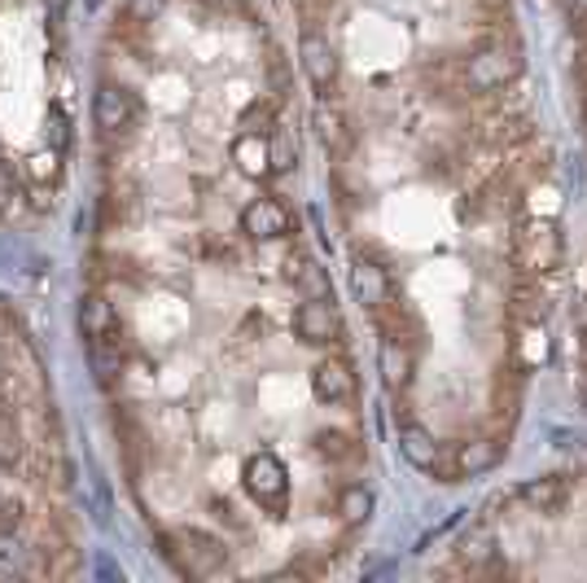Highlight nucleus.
Returning a JSON list of instances; mask_svg holds the SVG:
<instances>
[{
    "label": "nucleus",
    "instance_id": "obj_1",
    "mask_svg": "<svg viewBox=\"0 0 587 583\" xmlns=\"http://www.w3.org/2000/svg\"><path fill=\"white\" fill-rule=\"evenodd\" d=\"M162 553H167V562H171L180 575H193V580L220 575L223 562H228V549H223L211 531H198V526L167 531V535H162Z\"/></svg>",
    "mask_w": 587,
    "mask_h": 583
},
{
    "label": "nucleus",
    "instance_id": "obj_2",
    "mask_svg": "<svg viewBox=\"0 0 587 583\" xmlns=\"http://www.w3.org/2000/svg\"><path fill=\"white\" fill-rule=\"evenodd\" d=\"M561 255H566V241H561L557 219L530 216V219H521V224H517L514 259H517V268H521V273L544 277V273H553V268L561 264Z\"/></svg>",
    "mask_w": 587,
    "mask_h": 583
},
{
    "label": "nucleus",
    "instance_id": "obj_3",
    "mask_svg": "<svg viewBox=\"0 0 587 583\" xmlns=\"http://www.w3.org/2000/svg\"><path fill=\"white\" fill-rule=\"evenodd\" d=\"M137 92L119 79H101L97 92H92V123L101 132V141H128L132 128H137Z\"/></svg>",
    "mask_w": 587,
    "mask_h": 583
},
{
    "label": "nucleus",
    "instance_id": "obj_4",
    "mask_svg": "<svg viewBox=\"0 0 587 583\" xmlns=\"http://www.w3.org/2000/svg\"><path fill=\"white\" fill-rule=\"evenodd\" d=\"M521 75V58L509 45H487L478 53H469V62L460 67V83L469 92H500L505 83H514Z\"/></svg>",
    "mask_w": 587,
    "mask_h": 583
},
{
    "label": "nucleus",
    "instance_id": "obj_5",
    "mask_svg": "<svg viewBox=\"0 0 587 583\" xmlns=\"http://www.w3.org/2000/svg\"><path fill=\"white\" fill-rule=\"evenodd\" d=\"M79 334L88 347H110V352H123V316L119 307L110 303L106 290H88L79 303Z\"/></svg>",
    "mask_w": 587,
    "mask_h": 583
},
{
    "label": "nucleus",
    "instance_id": "obj_6",
    "mask_svg": "<svg viewBox=\"0 0 587 583\" xmlns=\"http://www.w3.org/2000/svg\"><path fill=\"white\" fill-rule=\"evenodd\" d=\"M241 478H246V492H250L263 510H272V513L286 510V501H290V474H286V465H281L272 452H255V456L246 461Z\"/></svg>",
    "mask_w": 587,
    "mask_h": 583
},
{
    "label": "nucleus",
    "instance_id": "obj_7",
    "mask_svg": "<svg viewBox=\"0 0 587 583\" xmlns=\"http://www.w3.org/2000/svg\"><path fill=\"white\" fill-rule=\"evenodd\" d=\"M294 329H298L302 343H311V347H329V343L342 334V320H338L334 294H329V298H302V307L294 312Z\"/></svg>",
    "mask_w": 587,
    "mask_h": 583
},
{
    "label": "nucleus",
    "instance_id": "obj_8",
    "mask_svg": "<svg viewBox=\"0 0 587 583\" xmlns=\"http://www.w3.org/2000/svg\"><path fill=\"white\" fill-rule=\"evenodd\" d=\"M311 395H316L320 404H329V408L351 404V399H356V373H351V365H347L342 356L320 360V365L311 368Z\"/></svg>",
    "mask_w": 587,
    "mask_h": 583
},
{
    "label": "nucleus",
    "instance_id": "obj_9",
    "mask_svg": "<svg viewBox=\"0 0 587 583\" xmlns=\"http://www.w3.org/2000/svg\"><path fill=\"white\" fill-rule=\"evenodd\" d=\"M298 62H302V75L316 83V88H334L338 83V49L320 36V31H302L298 40Z\"/></svg>",
    "mask_w": 587,
    "mask_h": 583
},
{
    "label": "nucleus",
    "instance_id": "obj_10",
    "mask_svg": "<svg viewBox=\"0 0 587 583\" xmlns=\"http://www.w3.org/2000/svg\"><path fill=\"white\" fill-rule=\"evenodd\" d=\"M241 233L255 241H281L290 233V211L277 198H255L241 207Z\"/></svg>",
    "mask_w": 587,
    "mask_h": 583
},
{
    "label": "nucleus",
    "instance_id": "obj_11",
    "mask_svg": "<svg viewBox=\"0 0 587 583\" xmlns=\"http://www.w3.org/2000/svg\"><path fill=\"white\" fill-rule=\"evenodd\" d=\"M377 368H381V382L399 395L412 386V373H417V352L408 338H386L381 352H377Z\"/></svg>",
    "mask_w": 587,
    "mask_h": 583
},
{
    "label": "nucleus",
    "instance_id": "obj_12",
    "mask_svg": "<svg viewBox=\"0 0 587 583\" xmlns=\"http://www.w3.org/2000/svg\"><path fill=\"white\" fill-rule=\"evenodd\" d=\"M514 360L526 373H535V368H544L553 360V338H548V325L544 320H517Z\"/></svg>",
    "mask_w": 587,
    "mask_h": 583
},
{
    "label": "nucleus",
    "instance_id": "obj_13",
    "mask_svg": "<svg viewBox=\"0 0 587 583\" xmlns=\"http://www.w3.org/2000/svg\"><path fill=\"white\" fill-rule=\"evenodd\" d=\"M232 162L241 176L250 180H268L272 176V149H268V132H241L232 141Z\"/></svg>",
    "mask_w": 587,
    "mask_h": 583
},
{
    "label": "nucleus",
    "instance_id": "obj_14",
    "mask_svg": "<svg viewBox=\"0 0 587 583\" xmlns=\"http://www.w3.org/2000/svg\"><path fill=\"white\" fill-rule=\"evenodd\" d=\"M351 290H356V298L365 303L368 312H377V307L390 303V273H386L377 259H356V268H351Z\"/></svg>",
    "mask_w": 587,
    "mask_h": 583
},
{
    "label": "nucleus",
    "instance_id": "obj_15",
    "mask_svg": "<svg viewBox=\"0 0 587 583\" xmlns=\"http://www.w3.org/2000/svg\"><path fill=\"white\" fill-rule=\"evenodd\" d=\"M517 501L530 513H561L570 501V483L566 478H526L517 487Z\"/></svg>",
    "mask_w": 587,
    "mask_h": 583
},
{
    "label": "nucleus",
    "instance_id": "obj_16",
    "mask_svg": "<svg viewBox=\"0 0 587 583\" xmlns=\"http://www.w3.org/2000/svg\"><path fill=\"white\" fill-rule=\"evenodd\" d=\"M500 443L496 438H465L460 447H456V461H451V470L456 474H487V470H496L500 465Z\"/></svg>",
    "mask_w": 587,
    "mask_h": 583
},
{
    "label": "nucleus",
    "instance_id": "obj_17",
    "mask_svg": "<svg viewBox=\"0 0 587 583\" xmlns=\"http://www.w3.org/2000/svg\"><path fill=\"white\" fill-rule=\"evenodd\" d=\"M399 452L417 465V470H439L442 452H439V438L430 435L426 426H417V422H408V426H399Z\"/></svg>",
    "mask_w": 587,
    "mask_h": 583
},
{
    "label": "nucleus",
    "instance_id": "obj_18",
    "mask_svg": "<svg viewBox=\"0 0 587 583\" xmlns=\"http://www.w3.org/2000/svg\"><path fill=\"white\" fill-rule=\"evenodd\" d=\"M372 487H365V483H351V487H342L338 492V505H334V513H338V522L342 526H365L368 517H372Z\"/></svg>",
    "mask_w": 587,
    "mask_h": 583
},
{
    "label": "nucleus",
    "instance_id": "obj_19",
    "mask_svg": "<svg viewBox=\"0 0 587 583\" xmlns=\"http://www.w3.org/2000/svg\"><path fill=\"white\" fill-rule=\"evenodd\" d=\"M491 557H496L491 531H487V526H474V531L460 540V562H465V571H487Z\"/></svg>",
    "mask_w": 587,
    "mask_h": 583
},
{
    "label": "nucleus",
    "instance_id": "obj_20",
    "mask_svg": "<svg viewBox=\"0 0 587 583\" xmlns=\"http://www.w3.org/2000/svg\"><path fill=\"white\" fill-rule=\"evenodd\" d=\"M509 307H514L517 320H544L548 316V294L539 290V286H514Z\"/></svg>",
    "mask_w": 587,
    "mask_h": 583
},
{
    "label": "nucleus",
    "instance_id": "obj_21",
    "mask_svg": "<svg viewBox=\"0 0 587 583\" xmlns=\"http://www.w3.org/2000/svg\"><path fill=\"white\" fill-rule=\"evenodd\" d=\"M316 132H320L325 146H342V141H347V119H342V110L329 106V101H320V106H316Z\"/></svg>",
    "mask_w": 587,
    "mask_h": 583
},
{
    "label": "nucleus",
    "instance_id": "obj_22",
    "mask_svg": "<svg viewBox=\"0 0 587 583\" xmlns=\"http://www.w3.org/2000/svg\"><path fill=\"white\" fill-rule=\"evenodd\" d=\"M311 447L320 456H329V461H347V456H356V435H347V431H316Z\"/></svg>",
    "mask_w": 587,
    "mask_h": 583
},
{
    "label": "nucleus",
    "instance_id": "obj_23",
    "mask_svg": "<svg viewBox=\"0 0 587 583\" xmlns=\"http://www.w3.org/2000/svg\"><path fill=\"white\" fill-rule=\"evenodd\" d=\"M268 149H272V176H286L294 162H298V149L286 132H268Z\"/></svg>",
    "mask_w": 587,
    "mask_h": 583
},
{
    "label": "nucleus",
    "instance_id": "obj_24",
    "mask_svg": "<svg viewBox=\"0 0 587 583\" xmlns=\"http://www.w3.org/2000/svg\"><path fill=\"white\" fill-rule=\"evenodd\" d=\"M58 154L53 149H40V154H31V162H27V176L36 180V185H49V180H58Z\"/></svg>",
    "mask_w": 587,
    "mask_h": 583
},
{
    "label": "nucleus",
    "instance_id": "obj_25",
    "mask_svg": "<svg viewBox=\"0 0 587 583\" xmlns=\"http://www.w3.org/2000/svg\"><path fill=\"white\" fill-rule=\"evenodd\" d=\"M298 286H302L307 298H329V277H325L316 264H302V268H298Z\"/></svg>",
    "mask_w": 587,
    "mask_h": 583
},
{
    "label": "nucleus",
    "instance_id": "obj_26",
    "mask_svg": "<svg viewBox=\"0 0 587 583\" xmlns=\"http://www.w3.org/2000/svg\"><path fill=\"white\" fill-rule=\"evenodd\" d=\"M241 128H246V132H272V106H268V101H259V106H246V115H241Z\"/></svg>",
    "mask_w": 587,
    "mask_h": 583
},
{
    "label": "nucleus",
    "instance_id": "obj_27",
    "mask_svg": "<svg viewBox=\"0 0 587 583\" xmlns=\"http://www.w3.org/2000/svg\"><path fill=\"white\" fill-rule=\"evenodd\" d=\"M167 9V0H128V18L132 22H153Z\"/></svg>",
    "mask_w": 587,
    "mask_h": 583
},
{
    "label": "nucleus",
    "instance_id": "obj_28",
    "mask_svg": "<svg viewBox=\"0 0 587 583\" xmlns=\"http://www.w3.org/2000/svg\"><path fill=\"white\" fill-rule=\"evenodd\" d=\"M44 9H49V18H53V27H58V18H62V9H67V0H44Z\"/></svg>",
    "mask_w": 587,
    "mask_h": 583
},
{
    "label": "nucleus",
    "instance_id": "obj_29",
    "mask_svg": "<svg viewBox=\"0 0 587 583\" xmlns=\"http://www.w3.org/2000/svg\"><path fill=\"white\" fill-rule=\"evenodd\" d=\"M207 4H216V9H241V0H207Z\"/></svg>",
    "mask_w": 587,
    "mask_h": 583
},
{
    "label": "nucleus",
    "instance_id": "obj_30",
    "mask_svg": "<svg viewBox=\"0 0 587 583\" xmlns=\"http://www.w3.org/2000/svg\"><path fill=\"white\" fill-rule=\"evenodd\" d=\"M570 9H579V13H587V0H566Z\"/></svg>",
    "mask_w": 587,
    "mask_h": 583
},
{
    "label": "nucleus",
    "instance_id": "obj_31",
    "mask_svg": "<svg viewBox=\"0 0 587 583\" xmlns=\"http://www.w3.org/2000/svg\"><path fill=\"white\" fill-rule=\"evenodd\" d=\"M579 399H584V408H587V382H584V391H579Z\"/></svg>",
    "mask_w": 587,
    "mask_h": 583
},
{
    "label": "nucleus",
    "instance_id": "obj_32",
    "mask_svg": "<svg viewBox=\"0 0 587 583\" xmlns=\"http://www.w3.org/2000/svg\"><path fill=\"white\" fill-rule=\"evenodd\" d=\"M584 343H587V325H584Z\"/></svg>",
    "mask_w": 587,
    "mask_h": 583
}]
</instances>
